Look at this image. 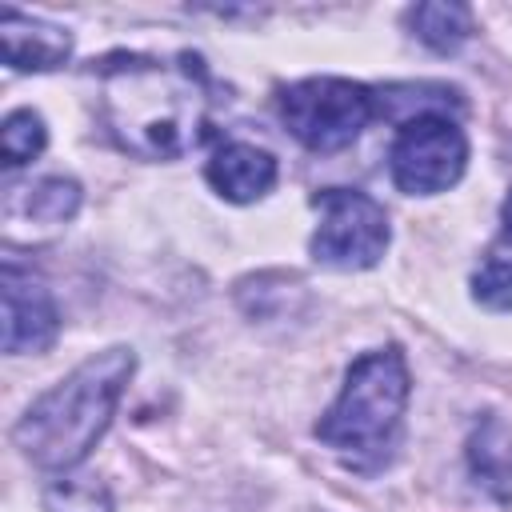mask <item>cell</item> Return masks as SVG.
Segmentation results:
<instances>
[{
	"instance_id": "cell-1",
	"label": "cell",
	"mask_w": 512,
	"mask_h": 512,
	"mask_svg": "<svg viewBox=\"0 0 512 512\" xmlns=\"http://www.w3.org/2000/svg\"><path fill=\"white\" fill-rule=\"evenodd\" d=\"M220 88L192 52L108 56L100 64V116L112 140L140 160H180L216 124Z\"/></svg>"
},
{
	"instance_id": "cell-2",
	"label": "cell",
	"mask_w": 512,
	"mask_h": 512,
	"mask_svg": "<svg viewBox=\"0 0 512 512\" xmlns=\"http://www.w3.org/2000/svg\"><path fill=\"white\" fill-rule=\"evenodd\" d=\"M136 372L132 348H104L36 396L12 428V444L40 472H72L108 432Z\"/></svg>"
},
{
	"instance_id": "cell-3",
	"label": "cell",
	"mask_w": 512,
	"mask_h": 512,
	"mask_svg": "<svg viewBox=\"0 0 512 512\" xmlns=\"http://www.w3.org/2000/svg\"><path fill=\"white\" fill-rule=\"evenodd\" d=\"M408 396L412 376L404 352L396 344L372 348L348 364L340 396L316 420V440L328 444L344 468L372 476L400 448Z\"/></svg>"
},
{
	"instance_id": "cell-4",
	"label": "cell",
	"mask_w": 512,
	"mask_h": 512,
	"mask_svg": "<svg viewBox=\"0 0 512 512\" xmlns=\"http://www.w3.org/2000/svg\"><path fill=\"white\" fill-rule=\"evenodd\" d=\"M380 116L376 88L344 76H308L280 92V120L308 152L348 148Z\"/></svg>"
},
{
	"instance_id": "cell-5",
	"label": "cell",
	"mask_w": 512,
	"mask_h": 512,
	"mask_svg": "<svg viewBox=\"0 0 512 512\" xmlns=\"http://www.w3.org/2000/svg\"><path fill=\"white\" fill-rule=\"evenodd\" d=\"M312 208L320 212V224L308 240L316 264L336 272H364L380 264L392 240L388 212L380 200L360 188H320L312 196Z\"/></svg>"
},
{
	"instance_id": "cell-6",
	"label": "cell",
	"mask_w": 512,
	"mask_h": 512,
	"mask_svg": "<svg viewBox=\"0 0 512 512\" xmlns=\"http://www.w3.org/2000/svg\"><path fill=\"white\" fill-rule=\"evenodd\" d=\"M464 168H468V136L456 116L416 112L400 120L392 148H388V172L400 192L440 196L452 184H460Z\"/></svg>"
},
{
	"instance_id": "cell-7",
	"label": "cell",
	"mask_w": 512,
	"mask_h": 512,
	"mask_svg": "<svg viewBox=\"0 0 512 512\" xmlns=\"http://www.w3.org/2000/svg\"><path fill=\"white\" fill-rule=\"evenodd\" d=\"M0 300H4V324H0V348L8 356L24 352H48L60 336V312L52 292L44 288L32 268H20L12 256L0 268Z\"/></svg>"
},
{
	"instance_id": "cell-8",
	"label": "cell",
	"mask_w": 512,
	"mask_h": 512,
	"mask_svg": "<svg viewBox=\"0 0 512 512\" xmlns=\"http://www.w3.org/2000/svg\"><path fill=\"white\" fill-rule=\"evenodd\" d=\"M76 212H80V184L72 176H44L4 196V232L8 240H16L20 228H28L32 236H48L64 228Z\"/></svg>"
},
{
	"instance_id": "cell-9",
	"label": "cell",
	"mask_w": 512,
	"mask_h": 512,
	"mask_svg": "<svg viewBox=\"0 0 512 512\" xmlns=\"http://www.w3.org/2000/svg\"><path fill=\"white\" fill-rule=\"evenodd\" d=\"M0 52H4V64L16 72H52V68L68 64L72 32L52 20L4 8L0 12Z\"/></svg>"
},
{
	"instance_id": "cell-10",
	"label": "cell",
	"mask_w": 512,
	"mask_h": 512,
	"mask_svg": "<svg viewBox=\"0 0 512 512\" xmlns=\"http://www.w3.org/2000/svg\"><path fill=\"white\" fill-rule=\"evenodd\" d=\"M276 176H280L276 156L248 140H224L204 168V180L232 204L264 200L276 188Z\"/></svg>"
},
{
	"instance_id": "cell-11",
	"label": "cell",
	"mask_w": 512,
	"mask_h": 512,
	"mask_svg": "<svg viewBox=\"0 0 512 512\" xmlns=\"http://www.w3.org/2000/svg\"><path fill=\"white\" fill-rule=\"evenodd\" d=\"M464 460H468L472 484L488 500L512 504V428L500 416H480L472 424L468 444H464Z\"/></svg>"
},
{
	"instance_id": "cell-12",
	"label": "cell",
	"mask_w": 512,
	"mask_h": 512,
	"mask_svg": "<svg viewBox=\"0 0 512 512\" xmlns=\"http://www.w3.org/2000/svg\"><path fill=\"white\" fill-rule=\"evenodd\" d=\"M408 28H412V36H416L424 48H432V52H440V56L456 52V48L468 44V36L476 32L472 8H468V4H444V0L408 8Z\"/></svg>"
},
{
	"instance_id": "cell-13",
	"label": "cell",
	"mask_w": 512,
	"mask_h": 512,
	"mask_svg": "<svg viewBox=\"0 0 512 512\" xmlns=\"http://www.w3.org/2000/svg\"><path fill=\"white\" fill-rule=\"evenodd\" d=\"M48 144V128H44V116L32 112V108H16L4 116L0 124V156L8 168H20L28 160H36Z\"/></svg>"
},
{
	"instance_id": "cell-14",
	"label": "cell",
	"mask_w": 512,
	"mask_h": 512,
	"mask_svg": "<svg viewBox=\"0 0 512 512\" xmlns=\"http://www.w3.org/2000/svg\"><path fill=\"white\" fill-rule=\"evenodd\" d=\"M472 300L488 312H512V252H488L472 272Z\"/></svg>"
},
{
	"instance_id": "cell-15",
	"label": "cell",
	"mask_w": 512,
	"mask_h": 512,
	"mask_svg": "<svg viewBox=\"0 0 512 512\" xmlns=\"http://www.w3.org/2000/svg\"><path fill=\"white\" fill-rule=\"evenodd\" d=\"M48 508L52 512H112V500H108V492L96 480L60 476L48 488Z\"/></svg>"
},
{
	"instance_id": "cell-16",
	"label": "cell",
	"mask_w": 512,
	"mask_h": 512,
	"mask_svg": "<svg viewBox=\"0 0 512 512\" xmlns=\"http://www.w3.org/2000/svg\"><path fill=\"white\" fill-rule=\"evenodd\" d=\"M500 220H504V232L512 236V192L504 196V208H500Z\"/></svg>"
}]
</instances>
